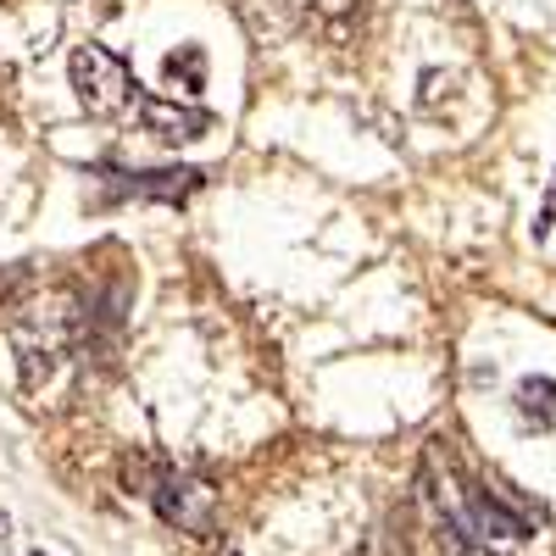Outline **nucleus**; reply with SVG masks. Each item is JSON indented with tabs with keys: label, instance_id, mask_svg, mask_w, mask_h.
<instances>
[{
	"label": "nucleus",
	"instance_id": "1",
	"mask_svg": "<svg viewBox=\"0 0 556 556\" xmlns=\"http://www.w3.org/2000/svg\"><path fill=\"white\" fill-rule=\"evenodd\" d=\"M84 329H89V317H84V306L73 295H39L34 306H23L12 317V329H7L12 362H17V384L28 395L45 390V379L67 362V351L78 345Z\"/></svg>",
	"mask_w": 556,
	"mask_h": 556
},
{
	"label": "nucleus",
	"instance_id": "2",
	"mask_svg": "<svg viewBox=\"0 0 556 556\" xmlns=\"http://www.w3.org/2000/svg\"><path fill=\"white\" fill-rule=\"evenodd\" d=\"M128 484L134 490H151V506L184 534H206L212 529V513H217V490L212 479L190 473V468H156V462H128Z\"/></svg>",
	"mask_w": 556,
	"mask_h": 556
},
{
	"label": "nucleus",
	"instance_id": "3",
	"mask_svg": "<svg viewBox=\"0 0 556 556\" xmlns=\"http://www.w3.org/2000/svg\"><path fill=\"white\" fill-rule=\"evenodd\" d=\"M67 78L78 89L84 112H96V117H134L139 89H134L128 67L106 51V45H78V51L67 56Z\"/></svg>",
	"mask_w": 556,
	"mask_h": 556
},
{
	"label": "nucleus",
	"instance_id": "4",
	"mask_svg": "<svg viewBox=\"0 0 556 556\" xmlns=\"http://www.w3.org/2000/svg\"><path fill=\"white\" fill-rule=\"evenodd\" d=\"M106 195H134V201H184L190 190H201L206 173L195 167H156V173H123V167H101Z\"/></svg>",
	"mask_w": 556,
	"mask_h": 556
},
{
	"label": "nucleus",
	"instance_id": "5",
	"mask_svg": "<svg viewBox=\"0 0 556 556\" xmlns=\"http://www.w3.org/2000/svg\"><path fill=\"white\" fill-rule=\"evenodd\" d=\"M128 123H139V128H151V134L173 139V146H184V139L206 134V112H195L190 101H162V96H139Z\"/></svg>",
	"mask_w": 556,
	"mask_h": 556
},
{
	"label": "nucleus",
	"instance_id": "6",
	"mask_svg": "<svg viewBox=\"0 0 556 556\" xmlns=\"http://www.w3.org/2000/svg\"><path fill=\"white\" fill-rule=\"evenodd\" d=\"M240 17L262 45H273V39H290L306 23V0H240Z\"/></svg>",
	"mask_w": 556,
	"mask_h": 556
},
{
	"label": "nucleus",
	"instance_id": "7",
	"mask_svg": "<svg viewBox=\"0 0 556 556\" xmlns=\"http://www.w3.org/2000/svg\"><path fill=\"white\" fill-rule=\"evenodd\" d=\"M162 78L178 84V89H190V96L201 101V96H206V56L195 51V45H184V51H173V56L162 62Z\"/></svg>",
	"mask_w": 556,
	"mask_h": 556
},
{
	"label": "nucleus",
	"instance_id": "8",
	"mask_svg": "<svg viewBox=\"0 0 556 556\" xmlns=\"http://www.w3.org/2000/svg\"><path fill=\"white\" fill-rule=\"evenodd\" d=\"M518 412H523L529 429L556 424V384H551V379H523V384H518Z\"/></svg>",
	"mask_w": 556,
	"mask_h": 556
},
{
	"label": "nucleus",
	"instance_id": "9",
	"mask_svg": "<svg viewBox=\"0 0 556 556\" xmlns=\"http://www.w3.org/2000/svg\"><path fill=\"white\" fill-rule=\"evenodd\" d=\"M362 0H306V23H329L334 34H351Z\"/></svg>",
	"mask_w": 556,
	"mask_h": 556
},
{
	"label": "nucleus",
	"instance_id": "10",
	"mask_svg": "<svg viewBox=\"0 0 556 556\" xmlns=\"http://www.w3.org/2000/svg\"><path fill=\"white\" fill-rule=\"evenodd\" d=\"M12 540V523H7V513H0V545H7Z\"/></svg>",
	"mask_w": 556,
	"mask_h": 556
},
{
	"label": "nucleus",
	"instance_id": "11",
	"mask_svg": "<svg viewBox=\"0 0 556 556\" xmlns=\"http://www.w3.org/2000/svg\"><path fill=\"white\" fill-rule=\"evenodd\" d=\"M217 556H235V551H217Z\"/></svg>",
	"mask_w": 556,
	"mask_h": 556
}]
</instances>
